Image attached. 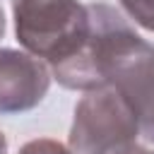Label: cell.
Segmentation results:
<instances>
[{"mask_svg": "<svg viewBox=\"0 0 154 154\" xmlns=\"http://www.w3.org/2000/svg\"><path fill=\"white\" fill-rule=\"evenodd\" d=\"M89 38L53 77L65 89L91 91L113 87L135 111L140 132L154 142V46L111 5H89Z\"/></svg>", "mask_w": 154, "mask_h": 154, "instance_id": "6da1fadb", "label": "cell"}, {"mask_svg": "<svg viewBox=\"0 0 154 154\" xmlns=\"http://www.w3.org/2000/svg\"><path fill=\"white\" fill-rule=\"evenodd\" d=\"M14 34L22 48L48 67L70 60L89 38V5L79 0H12Z\"/></svg>", "mask_w": 154, "mask_h": 154, "instance_id": "7a4b0ae2", "label": "cell"}, {"mask_svg": "<svg viewBox=\"0 0 154 154\" xmlns=\"http://www.w3.org/2000/svg\"><path fill=\"white\" fill-rule=\"evenodd\" d=\"M137 135L140 120L113 87L84 91L75 106L70 128L72 154H120L137 142Z\"/></svg>", "mask_w": 154, "mask_h": 154, "instance_id": "3957f363", "label": "cell"}, {"mask_svg": "<svg viewBox=\"0 0 154 154\" xmlns=\"http://www.w3.org/2000/svg\"><path fill=\"white\" fill-rule=\"evenodd\" d=\"M48 87V63L26 51L0 48V113L31 111L43 101Z\"/></svg>", "mask_w": 154, "mask_h": 154, "instance_id": "277c9868", "label": "cell"}, {"mask_svg": "<svg viewBox=\"0 0 154 154\" xmlns=\"http://www.w3.org/2000/svg\"><path fill=\"white\" fill-rule=\"evenodd\" d=\"M118 2L137 26L154 34V0H118Z\"/></svg>", "mask_w": 154, "mask_h": 154, "instance_id": "5b68a950", "label": "cell"}, {"mask_svg": "<svg viewBox=\"0 0 154 154\" xmlns=\"http://www.w3.org/2000/svg\"><path fill=\"white\" fill-rule=\"evenodd\" d=\"M19 154H72L70 147L60 144L58 140H51V137H41V140H31L26 142Z\"/></svg>", "mask_w": 154, "mask_h": 154, "instance_id": "8992f818", "label": "cell"}, {"mask_svg": "<svg viewBox=\"0 0 154 154\" xmlns=\"http://www.w3.org/2000/svg\"><path fill=\"white\" fill-rule=\"evenodd\" d=\"M120 154H154V149H149V147H144V144L132 142V144H130V147H125Z\"/></svg>", "mask_w": 154, "mask_h": 154, "instance_id": "52a82bcc", "label": "cell"}, {"mask_svg": "<svg viewBox=\"0 0 154 154\" xmlns=\"http://www.w3.org/2000/svg\"><path fill=\"white\" fill-rule=\"evenodd\" d=\"M0 154H7V140L2 132H0Z\"/></svg>", "mask_w": 154, "mask_h": 154, "instance_id": "ba28073f", "label": "cell"}, {"mask_svg": "<svg viewBox=\"0 0 154 154\" xmlns=\"http://www.w3.org/2000/svg\"><path fill=\"white\" fill-rule=\"evenodd\" d=\"M5 34V14H2V7H0V38Z\"/></svg>", "mask_w": 154, "mask_h": 154, "instance_id": "9c48e42d", "label": "cell"}]
</instances>
